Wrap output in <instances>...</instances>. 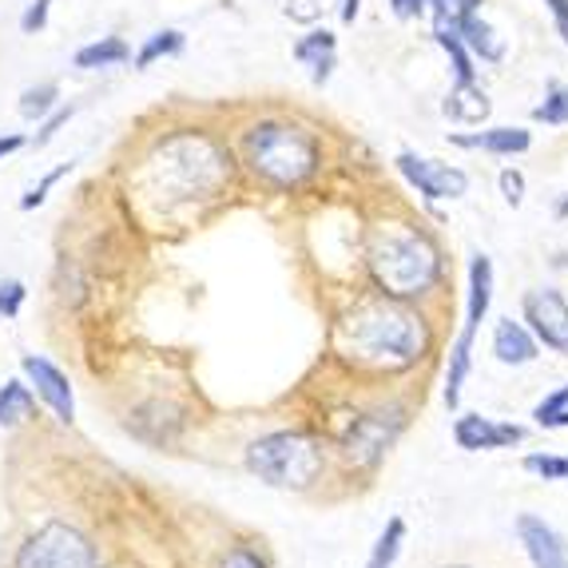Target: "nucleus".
<instances>
[{
    "instance_id": "obj_10",
    "label": "nucleus",
    "mask_w": 568,
    "mask_h": 568,
    "mask_svg": "<svg viewBox=\"0 0 568 568\" xmlns=\"http://www.w3.org/2000/svg\"><path fill=\"white\" fill-rule=\"evenodd\" d=\"M402 429V417L398 414H366L354 422L351 437H346V457L358 465H374L389 446H394V437Z\"/></svg>"
},
{
    "instance_id": "obj_6",
    "label": "nucleus",
    "mask_w": 568,
    "mask_h": 568,
    "mask_svg": "<svg viewBox=\"0 0 568 568\" xmlns=\"http://www.w3.org/2000/svg\"><path fill=\"white\" fill-rule=\"evenodd\" d=\"M95 549L80 529L64 521H48L17 549L12 568H92Z\"/></svg>"
},
{
    "instance_id": "obj_4",
    "label": "nucleus",
    "mask_w": 568,
    "mask_h": 568,
    "mask_svg": "<svg viewBox=\"0 0 568 568\" xmlns=\"http://www.w3.org/2000/svg\"><path fill=\"white\" fill-rule=\"evenodd\" d=\"M246 465L258 481L275 485V489H306L323 474V449L303 434H266L246 449Z\"/></svg>"
},
{
    "instance_id": "obj_9",
    "label": "nucleus",
    "mask_w": 568,
    "mask_h": 568,
    "mask_svg": "<svg viewBox=\"0 0 568 568\" xmlns=\"http://www.w3.org/2000/svg\"><path fill=\"white\" fill-rule=\"evenodd\" d=\"M20 366H24L29 382L37 386V398L57 414L60 426H72V417H77V402H72V382H68L64 369L52 366L48 358H37V354H29Z\"/></svg>"
},
{
    "instance_id": "obj_26",
    "label": "nucleus",
    "mask_w": 568,
    "mask_h": 568,
    "mask_svg": "<svg viewBox=\"0 0 568 568\" xmlns=\"http://www.w3.org/2000/svg\"><path fill=\"white\" fill-rule=\"evenodd\" d=\"M24 283L17 278H0V318H17L20 306H24Z\"/></svg>"
},
{
    "instance_id": "obj_8",
    "label": "nucleus",
    "mask_w": 568,
    "mask_h": 568,
    "mask_svg": "<svg viewBox=\"0 0 568 568\" xmlns=\"http://www.w3.org/2000/svg\"><path fill=\"white\" fill-rule=\"evenodd\" d=\"M398 171L414 183L426 200H457L465 195L469 180H465V171L449 168V163H434V160H417V155H398Z\"/></svg>"
},
{
    "instance_id": "obj_25",
    "label": "nucleus",
    "mask_w": 568,
    "mask_h": 568,
    "mask_svg": "<svg viewBox=\"0 0 568 568\" xmlns=\"http://www.w3.org/2000/svg\"><path fill=\"white\" fill-rule=\"evenodd\" d=\"M537 120L545 123H568V92L560 84L549 88V100L537 108Z\"/></svg>"
},
{
    "instance_id": "obj_33",
    "label": "nucleus",
    "mask_w": 568,
    "mask_h": 568,
    "mask_svg": "<svg viewBox=\"0 0 568 568\" xmlns=\"http://www.w3.org/2000/svg\"><path fill=\"white\" fill-rule=\"evenodd\" d=\"M549 9H552V17H557V29L568 44V0H549Z\"/></svg>"
},
{
    "instance_id": "obj_12",
    "label": "nucleus",
    "mask_w": 568,
    "mask_h": 568,
    "mask_svg": "<svg viewBox=\"0 0 568 568\" xmlns=\"http://www.w3.org/2000/svg\"><path fill=\"white\" fill-rule=\"evenodd\" d=\"M454 437L457 446L477 454V449H505V446H517L525 437L521 426H505V422H493V417H481V414H465L457 417L454 426Z\"/></svg>"
},
{
    "instance_id": "obj_2",
    "label": "nucleus",
    "mask_w": 568,
    "mask_h": 568,
    "mask_svg": "<svg viewBox=\"0 0 568 568\" xmlns=\"http://www.w3.org/2000/svg\"><path fill=\"white\" fill-rule=\"evenodd\" d=\"M369 271L378 278V286L386 294H426L429 286L442 275V263H437V251L422 235H409V231H382L369 246Z\"/></svg>"
},
{
    "instance_id": "obj_28",
    "label": "nucleus",
    "mask_w": 568,
    "mask_h": 568,
    "mask_svg": "<svg viewBox=\"0 0 568 568\" xmlns=\"http://www.w3.org/2000/svg\"><path fill=\"white\" fill-rule=\"evenodd\" d=\"M501 195H505V203L509 207H521V200H525V175L521 171H501Z\"/></svg>"
},
{
    "instance_id": "obj_11",
    "label": "nucleus",
    "mask_w": 568,
    "mask_h": 568,
    "mask_svg": "<svg viewBox=\"0 0 568 568\" xmlns=\"http://www.w3.org/2000/svg\"><path fill=\"white\" fill-rule=\"evenodd\" d=\"M517 537H521L525 552H529L532 568H568V549L560 532L552 525H545L532 513H521L517 517Z\"/></svg>"
},
{
    "instance_id": "obj_20",
    "label": "nucleus",
    "mask_w": 568,
    "mask_h": 568,
    "mask_svg": "<svg viewBox=\"0 0 568 568\" xmlns=\"http://www.w3.org/2000/svg\"><path fill=\"white\" fill-rule=\"evenodd\" d=\"M402 540H406V521H402V517H389L378 545H374V552H369L366 568H394V560H398V552H402Z\"/></svg>"
},
{
    "instance_id": "obj_36",
    "label": "nucleus",
    "mask_w": 568,
    "mask_h": 568,
    "mask_svg": "<svg viewBox=\"0 0 568 568\" xmlns=\"http://www.w3.org/2000/svg\"><path fill=\"white\" fill-rule=\"evenodd\" d=\"M20 148H24V135H0V160L12 155V152H20Z\"/></svg>"
},
{
    "instance_id": "obj_23",
    "label": "nucleus",
    "mask_w": 568,
    "mask_h": 568,
    "mask_svg": "<svg viewBox=\"0 0 568 568\" xmlns=\"http://www.w3.org/2000/svg\"><path fill=\"white\" fill-rule=\"evenodd\" d=\"M57 108V84H40V88H29V92L20 95V115L24 120H40Z\"/></svg>"
},
{
    "instance_id": "obj_42",
    "label": "nucleus",
    "mask_w": 568,
    "mask_h": 568,
    "mask_svg": "<svg viewBox=\"0 0 568 568\" xmlns=\"http://www.w3.org/2000/svg\"><path fill=\"white\" fill-rule=\"evenodd\" d=\"M92 568H95V565H92Z\"/></svg>"
},
{
    "instance_id": "obj_34",
    "label": "nucleus",
    "mask_w": 568,
    "mask_h": 568,
    "mask_svg": "<svg viewBox=\"0 0 568 568\" xmlns=\"http://www.w3.org/2000/svg\"><path fill=\"white\" fill-rule=\"evenodd\" d=\"M286 12H291L294 20H314V17H318V9H314L311 0H291V9H286Z\"/></svg>"
},
{
    "instance_id": "obj_19",
    "label": "nucleus",
    "mask_w": 568,
    "mask_h": 568,
    "mask_svg": "<svg viewBox=\"0 0 568 568\" xmlns=\"http://www.w3.org/2000/svg\"><path fill=\"white\" fill-rule=\"evenodd\" d=\"M294 57L314 68V84H323V80L331 77V68H334V37L326 29L323 32H311L306 40H298Z\"/></svg>"
},
{
    "instance_id": "obj_13",
    "label": "nucleus",
    "mask_w": 568,
    "mask_h": 568,
    "mask_svg": "<svg viewBox=\"0 0 568 568\" xmlns=\"http://www.w3.org/2000/svg\"><path fill=\"white\" fill-rule=\"evenodd\" d=\"M493 354H497V362H505V366H529V362L537 358V338H532L529 326L501 318L497 331H493Z\"/></svg>"
},
{
    "instance_id": "obj_35",
    "label": "nucleus",
    "mask_w": 568,
    "mask_h": 568,
    "mask_svg": "<svg viewBox=\"0 0 568 568\" xmlns=\"http://www.w3.org/2000/svg\"><path fill=\"white\" fill-rule=\"evenodd\" d=\"M389 4H394V12H398V17H417L426 0H389Z\"/></svg>"
},
{
    "instance_id": "obj_39",
    "label": "nucleus",
    "mask_w": 568,
    "mask_h": 568,
    "mask_svg": "<svg viewBox=\"0 0 568 568\" xmlns=\"http://www.w3.org/2000/svg\"><path fill=\"white\" fill-rule=\"evenodd\" d=\"M434 4H437V20L454 17V12H449V9H454V0H434ZM454 20H457V17H454Z\"/></svg>"
},
{
    "instance_id": "obj_21",
    "label": "nucleus",
    "mask_w": 568,
    "mask_h": 568,
    "mask_svg": "<svg viewBox=\"0 0 568 568\" xmlns=\"http://www.w3.org/2000/svg\"><path fill=\"white\" fill-rule=\"evenodd\" d=\"M132 57L128 52V44H123L120 37H108L100 40V44H88L77 52V68H108V64H123V60Z\"/></svg>"
},
{
    "instance_id": "obj_40",
    "label": "nucleus",
    "mask_w": 568,
    "mask_h": 568,
    "mask_svg": "<svg viewBox=\"0 0 568 568\" xmlns=\"http://www.w3.org/2000/svg\"><path fill=\"white\" fill-rule=\"evenodd\" d=\"M557 215H560V219H568V195H565V200L557 203Z\"/></svg>"
},
{
    "instance_id": "obj_7",
    "label": "nucleus",
    "mask_w": 568,
    "mask_h": 568,
    "mask_svg": "<svg viewBox=\"0 0 568 568\" xmlns=\"http://www.w3.org/2000/svg\"><path fill=\"white\" fill-rule=\"evenodd\" d=\"M525 323H529L532 338L545 342L549 351L568 354V303L557 291L525 294Z\"/></svg>"
},
{
    "instance_id": "obj_15",
    "label": "nucleus",
    "mask_w": 568,
    "mask_h": 568,
    "mask_svg": "<svg viewBox=\"0 0 568 568\" xmlns=\"http://www.w3.org/2000/svg\"><path fill=\"white\" fill-rule=\"evenodd\" d=\"M457 148H481V152H497V155H513V152H529V132L521 128H489V132L477 135H457Z\"/></svg>"
},
{
    "instance_id": "obj_29",
    "label": "nucleus",
    "mask_w": 568,
    "mask_h": 568,
    "mask_svg": "<svg viewBox=\"0 0 568 568\" xmlns=\"http://www.w3.org/2000/svg\"><path fill=\"white\" fill-rule=\"evenodd\" d=\"M560 409H568V386H560V389H552L549 398L540 402L537 409H532V417H537V426L545 422V417H552V414H560Z\"/></svg>"
},
{
    "instance_id": "obj_30",
    "label": "nucleus",
    "mask_w": 568,
    "mask_h": 568,
    "mask_svg": "<svg viewBox=\"0 0 568 568\" xmlns=\"http://www.w3.org/2000/svg\"><path fill=\"white\" fill-rule=\"evenodd\" d=\"M48 4H52V0H37V4H32V9L24 12V20H20V29H24V32H40V29H44Z\"/></svg>"
},
{
    "instance_id": "obj_3",
    "label": "nucleus",
    "mask_w": 568,
    "mask_h": 568,
    "mask_svg": "<svg viewBox=\"0 0 568 568\" xmlns=\"http://www.w3.org/2000/svg\"><path fill=\"white\" fill-rule=\"evenodd\" d=\"M246 163L255 168L275 187H294L318 163V148L303 128H286V123H258L255 132L246 135Z\"/></svg>"
},
{
    "instance_id": "obj_1",
    "label": "nucleus",
    "mask_w": 568,
    "mask_h": 568,
    "mask_svg": "<svg viewBox=\"0 0 568 568\" xmlns=\"http://www.w3.org/2000/svg\"><path fill=\"white\" fill-rule=\"evenodd\" d=\"M346 358L369 369H406L426 354V326L414 311L386 298L362 303L346 314L338 331Z\"/></svg>"
},
{
    "instance_id": "obj_22",
    "label": "nucleus",
    "mask_w": 568,
    "mask_h": 568,
    "mask_svg": "<svg viewBox=\"0 0 568 568\" xmlns=\"http://www.w3.org/2000/svg\"><path fill=\"white\" fill-rule=\"evenodd\" d=\"M183 48V32H175V29H168V32H155L148 44H143V52L135 57V64L140 68H148L152 60H160V57H175Z\"/></svg>"
},
{
    "instance_id": "obj_32",
    "label": "nucleus",
    "mask_w": 568,
    "mask_h": 568,
    "mask_svg": "<svg viewBox=\"0 0 568 568\" xmlns=\"http://www.w3.org/2000/svg\"><path fill=\"white\" fill-rule=\"evenodd\" d=\"M68 115H72V108H60V112L52 115V120H48L44 128H40V132H37V143H48V140H52V135H57L60 128H64V123H68Z\"/></svg>"
},
{
    "instance_id": "obj_16",
    "label": "nucleus",
    "mask_w": 568,
    "mask_h": 568,
    "mask_svg": "<svg viewBox=\"0 0 568 568\" xmlns=\"http://www.w3.org/2000/svg\"><path fill=\"white\" fill-rule=\"evenodd\" d=\"M457 37L474 48L481 60H489V64H497V60L505 57V44L493 37V29L485 24L481 17H477V12H465V17H457Z\"/></svg>"
},
{
    "instance_id": "obj_17",
    "label": "nucleus",
    "mask_w": 568,
    "mask_h": 568,
    "mask_svg": "<svg viewBox=\"0 0 568 568\" xmlns=\"http://www.w3.org/2000/svg\"><path fill=\"white\" fill-rule=\"evenodd\" d=\"M32 414H37V394H32V386H24V382H4V386H0V426L12 429V426H20V422H29Z\"/></svg>"
},
{
    "instance_id": "obj_27",
    "label": "nucleus",
    "mask_w": 568,
    "mask_h": 568,
    "mask_svg": "<svg viewBox=\"0 0 568 568\" xmlns=\"http://www.w3.org/2000/svg\"><path fill=\"white\" fill-rule=\"evenodd\" d=\"M68 171H72V163H64V168H57V171H48L44 180H40V183H37V187H32V191H29V195H24V200H20V207H24V211L40 207V203H44V200H48V191L57 187V183H60V180H64Z\"/></svg>"
},
{
    "instance_id": "obj_37",
    "label": "nucleus",
    "mask_w": 568,
    "mask_h": 568,
    "mask_svg": "<svg viewBox=\"0 0 568 568\" xmlns=\"http://www.w3.org/2000/svg\"><path fill=\"white\" fill-rule=\"evenodd\" d=\"M540 429H568V409H560V414L545 417V422H540Z\"/></svg>"
},
{
    "instance_id": "obj_41",
    "label": "nucleus",
    "mask_w": 568,
    "mask_h": 568,
    "mask_svg": "<svg viewBox=\"0 0 568 568\" xmlns=\"http://www.w3.org/2000/svg\"><path fill=\"white\" fill-rule=\"evenodd\" d=\"M446 568H474V565H446Z\"/></svg>"
},
{
    "instance_id": "obj_18",
    "label": "nucleus",
    "mask_w": 568,
    "mask_h": 568,
    "mask_svg": "<svg viewBox=\"0 0 568 568\" xmlns=\"http://www.w3.org/2000/svg\"><path fill=\"white\" fill-rule=\"evenodd\" d=\"M446 112L462 123H481L485 115H489V100H485V92L474 80H457V88L446 100Z\"/></svg>"
},
{
    "instance_id": "obj_14",
    "label": "nucleus",
    "mask_w": 568,
    "mask_h": 568,
    "mask_svg": "<svg viewBox=\"0 0 568 568\" xmlns=\"http://www.w3.org/2000/svg\"><path fill=\"white\" fill-rule=\"evenodd\" d=\"M493 303V263L485 255H474L469 263V311H465V334H477Z\"/></svg>"
},
{
    "instance_id": "obj_24",
    "label": "nucleus",
    "mask_w": 568,
    "mask_h": 568,
    "mask_svg": "<svg viewBox=\"0 0 568 568\" xmlns=\"http://www.w3.org/2000/svg\"><path fill=\"white\" fill-rule=\"evenodd\" d=\"M525 469L537 477H545V481H565L568 477V457H557V454H532L525 457Z\"/></svg>"
},
{
    "instance_id": "obj_38",
    "label": "nucleus",
    "mask_w": 568,
    "mask_h": 568,
    "mask_svg": "<svg viewBox=\"0 0 568 568\" xmlns=\"http://www.w3.org/2000/svg\"><path fill=\"white\" fill-rule=\"evenodd\" d=\"M358 17V0H342V20H354Z\"/></svg>"
},
{
    "instance_id": "obj_5",
    "label": "nucleus",
    "mask_w": 568,
    "mask_h": 568,
    "mask_svg": "<svg viewBox=\"0 0 568 568\" xmlns=\"http://www.w3.org/2000/svg\"><path fill=\"white\" fill-rule=\"evenodd\" d=\"M163 180H180L183 200L211 195L231 180V160L203 135H180L163 148Z\"/></svg>"
},
{
    "instance_id": "obj_31",
    "label": "nucleus",
    "mask_w": 568,
    "mask_h": 568,
    "mask_svg": "<svg viewBox=\"0 0 568 568\" xmlns=\"http://www.w3.org/2000/svg\"><path fill=\"white\" fill-rule=\"evenodd\" d=\"M219 568H263V560H258L251 549H235V552H227V560H223Z\"/></svg>"
}]
</instances>
